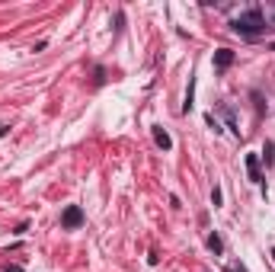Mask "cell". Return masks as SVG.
<instances>
[{
    "instance_id": "obj_6",
    "label": "cell",
    "mask_w": 275,
    "mask_h": 272,
    "mask_svg": "<svg viewBox=\"0 0 275 272\" xmlns=\"http://www.w3.org/2000/svg\"><path fill=\"white\" fill-rule=\"evenodd\" d=\"M208 247H211V253H221V250H224V243H221L218 234H211V237H208Z\"/></svg>"
},
{
    "instance_id": "obj_9",
    "label": "cell",
    "mask_w": 275,
    "mask_h": 272,
    "mask_svg": "<svg viewBox=\"0 0 275 272\" xmlns=\"http://www.w3.org/2000/svg\"><path fill=\"white\" fill-rule=\"evenodd\" d=\"M272 259H275V247H272Z\"/></svg>"
},
{
    "instance_id": "obj_4",
    "label": "cell",
    "mask_w": 275,
    "mask_h": 272,
    "mask_svg": "<svg viewBox=\"0 0 275 272\" xmlns=\"http://www.w3.org/2000/svg\"><path fill=\"white\" fill-rule=\"evenodd\" d=\"M246 173H250L253 183L262 179V173H259V157H256V154H246Z\"/></svg>"
},
{
    "instance_id": "obj_3",
    "label": "cell",
    "mask_w": 275,
    "mask_h": 272,
    "mask_svg": "<svg viewBox=\"0 0 275 272\" xmlns=\"http://www.w3.org/2000/svg\"><path fill=\"white\" fill-rule=\"evenodd\" d=\"M230 64H234V51H230V48H221L218 55H214V67H218V71H227Z\"/></svg>"
},
{
    "instance_id": "obj_7",
    "label": "cell",
    "mask_w": 275,
    "mask_h": 272,
    "mask_svg": "<svg viewBox=\"0 0 275 272\" xmlns=\"http://www.w3.org/2000/svg\"><path fill=\"white\" fill-rule=\"evenodd\" d=\"M272 154H275V144H272V141H265V151H262V157H265V166H269V163L275 160Z\"/></svg>"
},
{
    "instance_id": "obj_1",
    "label": "cell",
    "mask_w": 275,
    "mask_h": 272,
    "mask_svg": "<svg viewBox=\"0 0 275 272\" xmlns=\"http://www.w3.org/2000/svg\"><path fill=\"white\" fill-rule=\"evenodd\" d=\"M234 29L240 32V36H259V32L265 29V20H262L259 10H246V13H240L234 20Z\"/></svg>"
},
{
    "instance_id": "obj_5",
    "label": "cell",
    "mask_w": 275,
    "mask_h": 272,
    "mask_svg": "<svg viewBox=\"0 0 275 272\" xmlns=\"http://www.w3.org/2000/svg\"><path fill=\"white\" fill-rule=\"evenodd\" d=\"M154 141H157L163 151H170V147H173V141H170V135H167L163 128H154Z\"/></svg>"
},
{
    "instance_id": "obj_2",
    "label": "cell",
    "mask_w": 275,
    "mask_h": 272,
    "mask_svg": "<svg viewBox=\"0 0 275 272\" xmlns=\"http://www.w3.org/2000/svg\"><path fill=\"white\" fill-rule=\"evenodd\" d=\"M61 224H64V227H80V224H83V212H80L77 205H67L64 215H61Z\"/></svg>"
},
{
    "instance_id": "obj_8",
    "label": "cell",
    "mask_w": 275,
    "mask_h": 272,
    "mask_svg": "<svg viewBox=\"0 0 275 272\" xmlns=\"http://www.w3.org/2000/svg\"><path fill=\"white\" fill-rule=\"evenodd\" d=\"M7 272H23V266H7Z\"/></svg>"
}]
</instances>
